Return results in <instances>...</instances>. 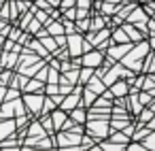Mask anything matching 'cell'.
I'll list each match as a JSON object with an SVG mask.
<instances>
[{
  "label": "cell",
  "mask_w": 155,
  "mask_h": 151,
  "mask_svg": "<svg viewBox=\"0 0 155 151\" xmlns=\"http://www.w3.org/2000/svg\"><path fill=\"white\" fill-rule=\"evenodd\" d=\"M19 96H21V89H17V87H7V92H5V100H15Z\"/></svg>",
  "instance_id": "cell-26"
},
{
  "label": "cell",
  "mask_w": 155,
  "mask_h": 151,
  "mask_svg": "<svg viewBox=\"0 0 155 151\" xmlns=\"http://www.w3.org/2000/svg\"><path fill=\"white\" fill-rule=\"evenodd\" d=\"M47 96H53V94H58L60 92V85L58 83H45V89H43Z\"/></svg>",
  "instance_id": "cell-28"
},
{
  "label": "cell",
  "mask_w": 155,
  "mask_h": 151,
  "mask_svg": "<svg viewBox=\"0 0 155 151\" xmlns=\"http://www.w3.org/2000/svg\"><path fill=\"white\" fill-rule=\"evenodd\" d=\"M151 51V47H149V43H147V39H142V41H138V43H134L132 45V49L119 60L123 66H127V68H132L134 72H140V68H142V60L147 58V53Z\"/></svg>",
  "instance_id": "cell-1"
},
{
  "label": "cell",
  "mask_w": 155,
  "mask_h": 151,
  "mask_svg": "<svg viewBox=\"0 0 155 151\" xmlns=\"http://www.w3.org/2000/svg\"><path fill=\"white\" fill-rule=\"evenodd\" d=\"M36 119L41 121V126L45 128V132H47V134H53V132H55V128H53V121H51V115H49V113H47V115H38Z\"/></svg>",
  "instance_id": "cell-18"
},
{
  "label": "cell",
  "mask_w": 155,
  "mask_h": 151,
  "mask_svg": "<svg viewBox=\"0 0 155 151\" xmlns=\"http://www.w3.org/2000/svg\"><path fill=\"white\" fill-rule=\"evenodd\" d=\"M15 130H17V126H15V119L13 117L0 119V140L7 138V136H11V134H15Z\"/></svg>",
  "instance_id": "cell-8"
},
{
  "label": "cell",
  "mask_w": 155,
  "mask_h": 151,
  "mask_svg": "<svg viewBox=\"0 0 155 151\" xmlns=\"http://www.w3.org/2000/svg\"><path fill=\"white\" fill-rule=\"evenodd\" d=\"M28 2H34V0H28Z\"/></svg>",
  "instance_id": "cell-34"
},
{
  "label": "cell",
  "mask_w": 155,
  "mask_h": 151,
  "mask_svg": "<svg viewBox=\"0 0 155 151\" xmlns=\"http://www.w3.org/2000/svg\"><path fill=\"white\" fill-rule=\"evenodd\" d=\"M41 26H43V24H41V22H38V19H34V17H32V19H30V24H28V26H26V32H28V34H32V36H34V34H36V30H38V28H41Z\"/></svg>",
  "instance_id": "cell-25"
},
{
  "label": "cell",
  "mask_w": 155,
  "mask_h": 151,
  "mask_svg": "<svg viewBox=\"0 0 155 151\" xmlns=\"http://www.w3.org/2000/svg\"><path fill=\"white\" fill-rule=\"evenodd\" d=\"M83 34L81 32H72V34H66V49L70 53V58H79L83 53Z\"/></svg>",
  "instance_id": "cell-7"
},
{
  "label": "cell",
  "mask_w": 155,
  "mask_h": 151,
  "mask_svg": "<svg viewBox=\"0 0 155 151\" xmlns=\"http://www.w3.org/2000/svg\"><path fill=\"white\" fill-rule=\"evenodd\" d=\"M49 115H51V121H53V128H55V130H60V128L64 126V121L68 119V113H66L64 109H60V106H55Z\"/></svg>",
  "instance_id": "cell-12"
},
{
  "label": "cell",
  "mask_w": 155,
  "mask_h": 151,
  "mask_svg": "<svg viewBox=\"0 0 155 151\" xmlns=\"http://www.w3.org/2000/svg\"><path fill=\"white\" fill-rule=\"evenodd\" d=\"M140 143H142V147H144V149H155V130H151V132H149Z\"/></svg>",
  "instance_id": "cell-23"
},
{
  "label": "cell",
  "mask_w": 155,
  "mask_h": 151,
  "mask_svg": "<svg viewBox=\"0 0 155 151\" xmlns=\"http://www.w3.org/2000/svg\"><path fill=\"white\" fill-rule=\"evenodd\" d=\"M125 22H130V24H134L142 34H144V39L149 36V30H147V22H149V15H147V11L142 9V5H136L132 11H130V15L125 17Z\"/></svg>",
  "instance_id": "cell-5"
},
{
  "label": "cell",
  "mask_w": 155,
  "mask_h": 151,
  "mask_svg": "<svg viewBox=\"0 0 155 151\" xmlns=\"http://www.w3.org/2000/svg\"><path fill=\"white\" fill-rule=\"evenodd\" d=\"M138 100H140V104H142V106H147V104L153 100V96H151L149 92H144V89H138Z\"/></svg>",
  "instance_id": "cell-27"
},
{
  "label": "cell",
  "mask_w": 155,
  "mask_h": 151,
  "mask_svg": "<svg viewBox=\"0 0 155 151\" xmlns=\"http://www.w3.org/2000/svg\"><path fill=\"white\" fill-rule=\"evenodd\" d=\"M96 96H98L96 92H91L89 87H85V85H83V92H81V104H83L85 109H87V106H91V104H94V100H96Z\"/></svg>",
  "instance_id": "cell-16"
},
{
  "label": "cell",
  "mask_w": 155,
  "mask_h": 151,
  "mask_svg": "<svg viewBox=\"0 0 155 151\" xmlns=\"http://www.w3.org/2000/svg\"><path fill=\"white\" fill-rule=\"evenodd\" d=\"M91 77H94V68H89V66H81L79 68V83L81 85H85Z\"/></svg>",
  "instance_id": "cell-20"
},
{
  "label": "cell",
  "mask_w": 155,
  "mask_h": 151,
  "mask_svg": "<svg viewBox=\"0 0 155 151\" xmlns=\"http://www.w3.org/2000/svg\"><path fill=\"white\" fill-rule=\"evenodd\" d=\"M43 92H21V102L28 111L30 117H38L41 115V106H43Z\"/></svg>",
  "instance_id": "cell-3"
},
{
  "label": "cell",
  "mask_w": 155,
  "mask_h": 151,
  "mask_svg": "<svg viewBox=\"0 0 155 151\" xmlns=\"http://www.w3.org/2000/svg\"><path fill=\"white\" fill-rule=\"evenodd\" d=\"M108 89H110L113 98H117V96H127V92H130V83H127L125 79H117L113 85H108Z\"/></svg>",
  "instance_id": "cell-10"
},
{
  "label": "cell",
  "mask_w": 155,
  "mask_h": 151,
  "mask_svg": "<svg viewBox=\"0 0 155 151\" xmlns=\"http://www.w3.org/2000/svg\"><path fill=\"white\" fill-rule=\"evenodd\" d=\"M83 126H85V134L94 136L96 140H102L110 134V123L104 119H87Z\"/></svg>",
  "instance_id": "cell-4"
},
{
  "label": "cell",
  "mask_w": 155,
  "mask_h": 151,
  "mask_svg": "<svg viewBox=\"0 0 155 151\" xmlns=\"http://www.w3.org/2000/svg\"><path fill=\"white\" fill-rule=\"evenodd\" d=\"M121 28H123V32L127 34V39H130L132 43H138V41H142V39H144V34H142L134 24H130V22H123V24H121Z\"/></svg>",
  "instance_id": "cell-9"
},
{
  "label": "cell",
  "mask_w": 155,
  "mask_h": 151,
  "mask_svg": "<svg viewBox=\"0 0 155 151\" xmlns=\"http://www.w3.org/2000/svg\"><path fill=\"white\" fill-rule=\"evenodd\" d=\"M85 87H89V89H91V92H96V94H102V92L106 89L104 81H102L100 77H96V75H94V77H91L87 83H85Z\"/></svg>",
  "instance_id": "cell-14"
},
{
  "label": "cell",
  "mask_w": 155,
  "mask_h": 151,
  "mask_svg": "<svg viewBox=\"0 0 155 151\" xmlns=\"http://www.w3.org/2000/svg\"><path fill=\"white\" fill-rule=\"evenodd\" d=\"M55 109V102L51 100V96H45L43 98V106H41V115H47V113H51Z\"/></svg>",
  "instance_id": "cell-21"
},
{
  "label": "cell",
  "mask_w": 155,
  "mask_h": 151,
  "mask_svg": "<svg viewBox=\"0 0 155 151\" xmlns=\"http://www.w3.org/2000/svg\"><path fill=\"white\" fill-rule=\"evenodd\" d=\"M91 2H94V0H77L74 7H79V9H91Z\"/></svg>",
  "instance_id": "cell-29"
},
{
  "label": "cell",
  "mask_w": 155,
  "mask_h": 151,
  "mask_svg": "<svg viewBox=\"0 0 155 151\" xmlns=\"http://www.w3.org/2000/svg\"><path fill=\"white\" fill-rule=\"evenodd\" d=\"M106 2H113V5H119V2H121V0H106Z\"/></svg>",
  "instance_id": "cell-32"
},
{
  "label": "cell",
  "mask_w": 155,
  "mask_h": 151,
  "mask_svg": "<svg viewBox=\"0 0 155 151\" xmlns=\"http://www.w3.org/2000/svg\"><path fill=\"white\" fill-rule=\"evenodd\" d=\"M144 126H147L149 130H155V115H153V117H151V119H149V121H147Z\"/></svg>",
  "instance_id": "cell-30"
},
{
  "label": "cell",
  "mask_w": 155,
  "mask_h": 151,
  "mask_svg": "<svg viewBox=\"0 0 155 151\" xmlns=\"http://www.w3.org/2000/svg\"><path fill=\"white\" fill-rule=\"evenodd\" d=\"M81 136H83V132H77V130H58L53 134L55 149H77V151H81Z\"/></svg>",
  "instance_id": "cell-2"
},
{
  "label": "cell",
  "mask_w": 155,
  "mask_h": 151,
  "mask_svg": "<svg viewBox=\"0 0 155 151\" xmlns=\"http://www.w3.org/2000/svg\"><path fill=\"white\" fill-rule=\"evenodd\" d=\"M43 89H45V83H43V81H38V79H34V77H30L21 92H43ZM43 94H45V92H43Z\"/></svg>",
  "instance_id": "cell-15"
},
{
  "label": "cell",
  "mask_w": 155,
  "mask_h": 151,
  "mask_svg": "<svg viewBox=\"0 0 155 151\" xmlns=\"http://www.w3.org/2000/svg\"><path fill=\"white\" fill-rule=\"evenodd\" d=\"M58 81H60V70H55V68H51V66H49L45 83H58Z\"/></svg>",
  "instance_id": "cell-24"
},
{
  "label": "cell",
  "mask_w": 155,
  "mask_h": 151,
  "mask_svg": "<svg viewBox=\"0 0 155 151\" xmlns=\"http://www.w3.org/2000/svg\"><path fill=\"white\" fill-rule=\"evenodd\" d=\"M136 2H138V5H147V2H149V0H136Z\"/></svg>",
  "instance_id": "cell-33"
},
{
  "label": "cell",
  "mask_w": 155,
  "mask_h": 151,
  "mask_svg": "<svg viewBox=\"0 0 155 151\" xmlns=\"http://www.w3.org/2000/svg\"><path fill=\"white\" fill-rule=\"evenodd\" d=\"M89 17H91V15H89ZM89 17H81V19H77V22H74V26H77V32L85 34V32L89 30Z\"/></svg>",
  "instance_id": "cell-22"
},
{
  "label": "cell",
  "mask_w": 155,
  "mask_h": 151,
  "mask_svg": "<svg viewBox=\"0 0 155 151\" xmlns=\"http://www.w3.org/2000/svg\"><path fill=\"white\" fill-rule=\"evenodd\" d=\"M38 41L43 43V47H45V49H47L49 53H53V51L58 49V45H55V39H53L51 34H45V36H41Z\"/></svg>",
  "instance_id": "cell-19"
},
{
  "label": "cell",
  "mask_w": 155,
  "mask_h": 151,
  "mask_svg": "<svg viewBox=\"0 0 155 151\" xmlns=\"http://www.w3.org/2000/svg\"><path fill=\"white\" fill-rule=\"evenodd\" d=\"M147 106H149V109H151V111H153V113H155V98H153V100H151V102H149V104H147Z\"/></svg>",
  "instance_id": "cell-31"
},
{
  "label": "cell",
  "mask_w": 155,
  "mask_h": 151,
  "mask_svg": "<svg viewBox=\"0 0 155 151\" xmlns=\"http://www.w3.org/2000/svg\"><path fill=\"white\" fill-rule=\"evenodd\" d=\"M102 62H104V51H102V49H98V47H94V49H89V51L81 53V66L98 68V66H102Z\"/></svg>",
  "instance_id": "cell-6"
},
{
  "label": "cell",
  "mask_w": 155,
  "mask_h": 151,
  "mask_svg": "<svg viewBox=\"0 0 155 151\" xmlns=\"http://www.w3.org/2000/svg\"><path fill=\"white\" fill-rule=\"evenodd\" d=\"M130 121H134V117H110V119H108L110 130H123Z\"/></svg>",
  "instance_id": "cell-17"
},
{
  "label": "cell",
  "mask_w": 155,
  "mask_h": 151,
  "mask_svg": "<svg viewBox=\"0 0 155 151\" xmlns=\"http://www.w3.org/2000/svg\"><path fill=\"white\" fill-rule=\"evenodd\" d=\"M68 117H70L74 123H85V121H87V109H85L83 104H79V106H74V109L68 111Z\"/></svg>",
  "instance_id": "cell-11"
},
{
  "label": "cell",
  "mask_w": 155,
  "mask_h": 151,
  "mask_svg": "<svg viewBox=\"0 0 155 151\" xmlns=\"http://www.w3.org/2000/svg\"><path fill=\"white\" fill-rule=\"evenodd\" d=\"M0 149H21V140L17 138V134H11L0 140Z\"/></svg>",
  "instance_id": "cell-13"
}]
</instances>
